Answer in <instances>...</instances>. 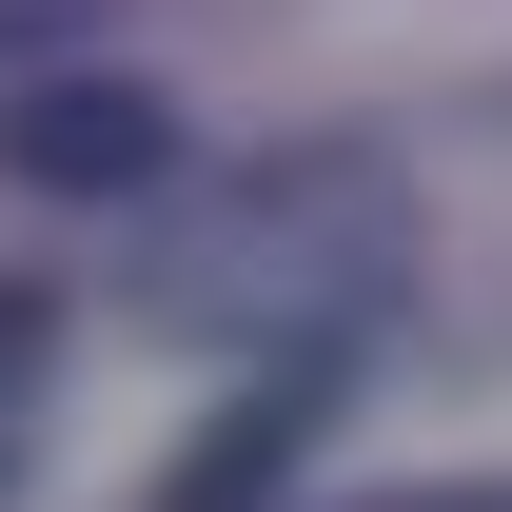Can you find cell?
<instances>
[{
	"instance_id": "cell-1",
	"label": "cell",
	"mask_w": 512,
	"mask_h": 512,
	"mask_svg": "<svg viewBox=\"0 0 512 512\" xmlns=\"http://www.w3.org/2000/svg\"><path fill=\"white\" fill-rule=\"evenodd\" d=\"M375 256H394V217H375V178H256L217 237H197V316H355L375 296Z\"/></svg>"
},
{
	"instance_id": "cell-2",
	"label": "cell",
	"mask_w": 512,
	"mask_h": 512,
	"mask_svg": "<svg viewBox=\"0 0 512 512\" xmlns=\"http://www.w3.org/2000/svg\"><path fill=\"white\" fill-rule=\"evenodd\" d=\"M0 158L40 197H138L158 158H178V119L138 99V79H40V99H0Z\"/></svg>"
},
{
	"instance_id": "cell-3",
	"label": "cell",
	"mask_w": 512,
	"mask_h": 512,
	"mask_svg": "<svg viewBox=\"0 0 512 512\" xmlns=\"http://www.w3.org/2000/svg\"><path fill=\"white\" fill-rule=\"evenodd\" d=\"M276 453H296V394H256L237 434H217V453H197V473H178V512H237L256 473H276Z\"/></svg>"
},
{
	"instance_id": "cell-4",
	"label": "cell",
	"mask_w": 512,
	"mask_h": 512,
	"mask_svg": "<svg viewBox=\"0 0 512 512\" xmlns=\"http://www.w3.org/2000/svg\"><path fill=\"white\" fill-rule=\"evenodd\" d=\"M414 512H512V493H414Z\"/></svg>"
}]
</instances>
